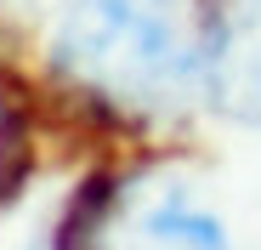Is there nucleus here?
<instances>
[{
	"instance_id": "5",
	"label": "nucleus",
	"mask_w": 261,
	"mask_h": 250,
	"mask_svg": "<svg viewBox=\"0 0 261 250\" xmlns=\"http://www.w3.org/2000/svg\"><path fill=\"white\" fill-rule=\"evenodd\" d=\"M0 6H17V0H0Z\"/></svg>"
},
{
	"instance_id": "4",
	"label": "nucleus",
	"mask_w": 261,
	"mask_h": 250,
	"mask_svg": "<svg viewBox=\"0 0 261 250\" xmlns=\"http://www.w3.org/2000/svg\"><path fill=\"white\" fill-rule=\"evenodd\" d=\"M0 137H6V108H0Z\"/></svg>"
},
{
	"instance_id": "1",
	"label": "nucleus",
	"mask_w": 261,
	"mask_h": 250,
	"mask_svg": "<svg viewBox=\"0 0 261 250\" xmlns=\"http://www.w3.org/2000/svg\"><path fill=\"white\" fill-rule=\"evenodd\" d=\"M57 74L119 114H176L210 91V12L199 0H68Z\"/></svg>"
},
{
	"instance_id": "2",
	"label": "nucleus",
	"mask_w": 261,
	"mask_h": 250,
	"mask_svg": "<svg viewBox=\"0 0 261 250\" xmlns=\"http://www.w3.org/2000/svg\"><path fill=\"white\" fill-rule=\"evenodd\" d=\"M210 97L261 125V0H222L210 12Z\"/></svg>"
},
{
	"instance_id": "3",
	"label": "nucleus",
	"mask_w": 261,
	"mask_h": 250,
	"mask_svg": "<svg viewBox=\"0 0 261 250\" xmlns=\"http://www.w3.org/2000/svg\"><path fill=\"white\" fill-rule=\"evenodd\" d=\"M102 250H227V233L188 193H148L102 228Z\"/></svg>"
}]
</instances>
